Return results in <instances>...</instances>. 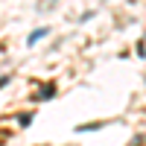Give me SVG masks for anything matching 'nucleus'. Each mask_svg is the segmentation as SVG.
Instances as JSON below:
<instances>
[{
	"label": "nucleus",
	"instance_id": "f257e3e1",
	"mask_svg": "<svg viewBox=\"0 0 146 146\" xmlns=\"http://www.w3.org/2000/svg\"><path fill=\"white\" fill-rule=\"evenodd\" d=\"M44 35H47V27H41V29H35V32L29 35V44H35L38 38H44Z\"/></svg>",
	"mask_w": 146,
	"mask_h": 146
},
{
	"label": "nucleus",
	"instance_id": "f03ea898",
	"mask_svg": "<svg viewBox=\"0 0 146 146\" xmlns=\"http://www.w3.org/2000/svg\"><path fill=\"white\" fill-rule=\"evenodd\" d=\"M53 94H56V85H47V88H41L38 100H44V96H53Z\"/></svg>",
	"mask_w": 146,
	"mask_h": 146
}]
</instances>
